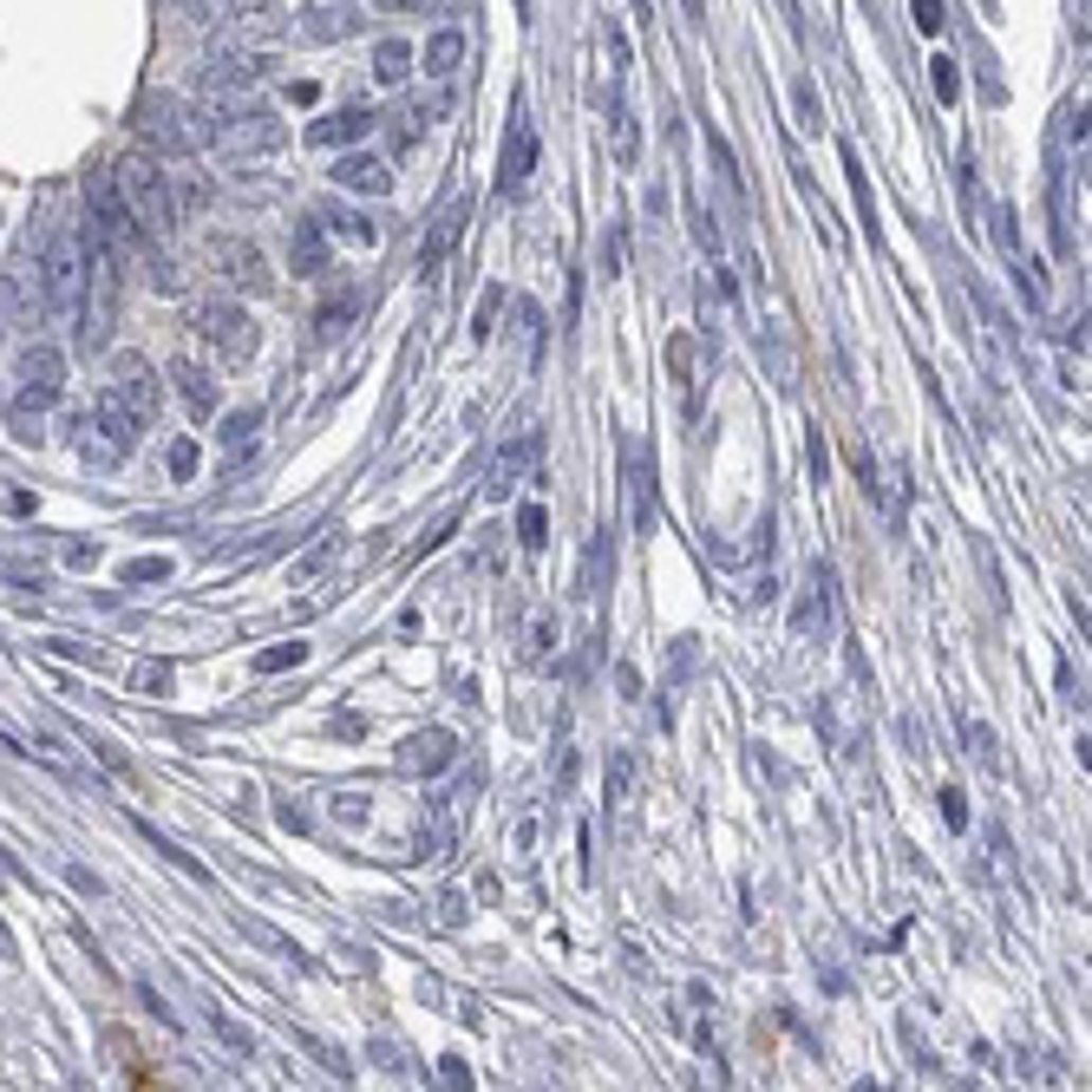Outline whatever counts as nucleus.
Segmentation results:
<instances>
[{
	"label": "nucleus",
	"instance_id": "nucleus-1",
	"mask_svg": "<svg viewBox=\"0 0 1092 1092\" xmlns=\"http://www.w3.org/2000/svg\"><path fill=\"white\" fill-rule=\"evenodd\" d=\"M33 288H40L47 315H79V301H86V255H79V230H72L66 216H53L40 249H33Z\"/></svg>",
	"mask_w": 1092,
	"mask_h": 1092
},
{
	"label": "nucleus",
	"instance_id": "nucleus-2",
	"mask_svg": "<svg viewBox=\"0 0 1092 1092\" xmlns=\"http://www.w3.org/2000/svg\"><path fill=\"white\" fill-rule=\"evenodd\" d=\"M111 191H119V203L131 210V222H138L144 243H171V230H177V197H171V177H164V164L150 158V150H131V158L111 171Z\"/></svg>",
	"mask_w": 1092,
	"mask_h": 1092
},
{
	"label": "nucleus",
	"instance_id": "nucleus-3",
	"mask_svg": "<svg viewBox=\"0 0 1092 1092\" xmlns=\"http://www.w3.org/2000/svg\"><path fill=\"white\" fill-rule=\"evenodd\" d=\"M72 432H79V451L92 465H125L131 451H138V419L111 399V393H99L92 399V412H79L72 419Z\"/></svg>",
	"mask_w": 1092,
	"mask_h": 1092
},
{
	"label": "nucleus",
	"instance_id": "nucleus-4",
	"mask_svg": "<svg viewBox=\"0 0 1092 1092\" xmlns=\"http://www.w3.org/2000/svg\"><path fill=\"white\" fill-rule=\"evenodd\" d=\"M197 334L222 360H236V366L255 354V321L236 308V301H203V308H197Z\"/></svg>",
	"mask_w": 1092,
	"mask_h": 1092
},
{
	"label": "nucleus",
	"instance_id": "nucleus-5",
	"mask_svg": "<svg viewBox=\"0 0 1092 1092\" xmlns=\"http://www.w3.org/2000/svg\"><path fill=\"white\" fill-rule=\"evenodd\" d=\"M531 171H537V125H531V111H511V125H504V150H498V191L504 197H517L523 183H531Z\"/></svg>",
	"mask_w": 1092,
	"mask_h": 1092
},
{
	"label": "nucleus",
	"instance_id": "nucleus-6",
	"mask_svg": "<svg viewBox=\"0 0 1092 1092\" xmlns=\"http://www.w3.org/2000/svg\"><path fill=\"white\" fill-rule=\"evenodd\" d=\"M66 393V360H59V347H33V354H20V412H47L53 399Z\"/></svg>",
	"mask_w": 1092,
	"mask_h": 1092
},
{
	"label": "nucleus",
	"instance_id": "nucleus-7",
	"mask_svg": "<svg viewBox=\"0 0 1092 1092\" xmlns=\"http://www.w3.org/2000/svg\"><path fill=\"white\" fill-rule=\"evenodd\" d=\"M537 465H543V432L531 426V432H517V438L498 451V459H491V484H484V498H504V491H517V484L531 478Z\"/></svg>",
	"mask_w": 1092,
	"mask_h": 1092
},
{
	"label": "nucleus",
	"instance_id": "nucleus-8",
	"mask_svg": "<svg viewBox=\"0 0 1092 1092\" xmlns=\"http://www.w3.org/2000/svg\"><path fill=\"white\" fill-rule=\"evenodd\" d=\"M105 393H111V399H119V406L131 412V419H138V432H144L150 419H158V373H150L144 360H119V380H111Z\"/></svg>",
	"mask_w": 1092,
	"mask_h": 1092
},
{
	"label": "nucleus",
	"instance_id": "nucleus-9",
	"mask_svg": "<svg viewBox=\"0 0 1092 1092\" xmlns=\"http://www.w3.org/2000/svg\"><path fill=\"white\" fill-rule=\"evenodd\" d=\"M222 144L243 150V158H255V150H282V144H288V131H282V119H275L269 105H249L236 125H222Z\"/></svg>",
	"mask_w": 1092,
	"mask_h": 1092
},
{
	"label": "nucleus",
	"instance_id": "nucleus-10",
	"mask_svg": "<svg viewBox=\"0 0 1092 1092\" xmlns=\"http://www.w3.org/2000/svg\"><path fill=\"white\" fill-rule=\"evenodd\" d=\"M327 262H334V243H327V230L315 222V210L294 222V236H288V269L294 275H327Z\"/></svg>",
	"mask_w": 1092,
	"mask_h": 1092
},
{
	"label": "nucleus",
	"instance_id": "nucleus-11",
	"mask_svg": "<svg viewBox=\"0 0 1092 1092\" xmlns=\"http://www.w3.org/2000/svg\"><path fill=\"white\" fill-rule=\"evenodd\" d=\"M451 752H459V739H451L445 727H426V733H412L406 746H399V772H445L451 766Z\"/></svg>",
	"mask_w": 1092,
	"mask_h": 1092
},
{
	"label": "nucleus",
	"instance_id": "nucleus-12",
	"mask_svg": "<svg viewBox=\"0 0 1092 1092\" xmlns=\"http://www.w3.org/2000/svg\"><path fill=\"white\" fill-rule=\"evenodd\" d=\"M334 183H341V191H360V197H387L393 171H387V158H373V150H347V158L334 164Z\"/></svg>",
	"mask_w": 1092,
	"mask_h": 1092
},
{
	"label": "nucleus",
	"instance_id": "nucleus-13",
	"mask_svg": "<svg viewBox=\"0 0 1092 1092\" xmlns=\"http://www.w3.org/2000/svg\"><path fill=\"white\" fill-rule=\"evenodd\" d=\"M366 131H373V111H366V105H341V111H327V119L308 125V144L341 150V144H354V138H366Z\"/></svg>",
	"mask_w": 1092,
	"mask_h": 1092
},
{
	"label": "nucleus",
	"instance_id": "nucleus-14",
	"mask_svg": "<svg viewBox=\"0 0 1092 1092\" xmlns=\"http://www.w3.org/2000/svg\"><path fill=\"white\" fill-rule=\"evenodd\" d=\"M459 230H465V203H451L432 230H426V249H419V282H438V269H445V255H451V243H459Z\"/></svg>",
	"mask_w": 1092,
	"mask_h": 1092
},
{
	"label": "nucleus",
	"instance_id": "nucleus-15",
	"mask_svg": "<svg viewBox=\"0 0 1092 1092\" xmlns=\"http://www.w3.org/2000/svg\"><path fill=\"white\" fill-rule=\"evenodd\" d=\"M824 589H831V570H824V562H811V583H805L799 609H792V628H799V634H818L824 622H831V595H824Z\"/></svg>",
	"mask_w": 1092,
	"mask_h": 1092
},
{
	"label": "nucleus",
	"instance_id": "nucleus-16",
	"mask_svg": "<svg viewBox=\"0 0 1092 1092\" xmlns=\"http://www.w3.org/2000/svg\"><path fill=\"white\" fill-rule=\"evenodd\" d=\"M667 366L681 380V412L700 419V373H694V334H667Z\"/></svg>",
	"mask_w": 1092,
	"mask_h": 1092
},
{
	"label": "nucleus",
	"instance_id": "nucleus-17",
	"mask_svg": "<svg viewBox=\"0 0 1092 1092\" xmlns=\"http://www.w3.org/2000/svg\"><path fill=\"white\" fill-rule=\"evenodd\" d=\"M144 131H150V144H164V150H191V125H183V105H177V99H158V105H150Z\"/></svg>",
	"mask_w": 1092,
	"mask_h": 1092
},
{
	"label": "nucleus",
	"instance_id": "nucleus-18",
	"mask_svg": "<svg viewBox=\"0 0 1092 1092\" xmlns=\"http://www.w3.org/2000/svg\"><path fill=\"white\" fill-rule=\"evenodd\" d=\"M177 393H183V406H191V419H216V380L203 366L177 360Z\"/></svg>",
	"mask_w": 1092,
	"mask_h": 1092
},
{
	"label": "nucleus",
	"instance_id": "nucleus-19",
	"mask_svg": "<svg viewBox=\"0 0 1092 1092\" xmlns=\"http://www.w3.org/2000/svg\"><path fill=\"white\" fill-rule=\"evenodd\" d=\"M360 315V288H334L327 301H321V315H315V327H321V341H341L347 334V321Z\"/></svg>",
	"mask_w": 1092,
	"mask_h": 1092
},
{
	"label": "nucleus",
	"instance_id": "nucleus-20",
	"mask_svg": "<svg viewBox=\"0 0 1092 1092\" xmlns=\"http://www.w3.org/2000/svg\"><path fill=\"white\" fill-rule=\"evenodd\" d=\"M131 831H138V838H144V844H150V851H164V857H171V863H177V871H191V877H197V883H203V877H210V871H203V863H197V857H191V851H183V844H177V838H164V831H158V824H150V818H138V811H131Z\"/></svg>",
	"mask_w": 1092,
	"mask_h": 1092
},
{
	"label": "nucleus",
	"instance_id": "nucleus-21",
	"mask_svg": "<svg viewBox=\"0 0 1092 1092\" xmlns=\"http://www.w3.org/2000/svg\"><path fill=\"white\" fill-rule=\"evenodd\" d=\"M445 838H459V818H451V799H432L426 831H419V851H412V857H438V851H445Z\"/></svg>",
	"mask_w": 1092,
	"mask_h": 1092
},
{
	"label": "nucleus",
	"instance_id": "nucleus-22",
	"mask_svg": "<svg viewBox=\"0 0 1092 1092\" xmlns=\"http://www.w3.org/2000/svg\"><path fill=\"white\" fill-rule=\"evenodd\" d=\"M459 59H465V40H459V33H432V40H426V79H451V72H459Z\"/></svg>",
	"mask_w": 1092,
	"mask_h": 1092
},
{
	"label": "nucleus",
	"instance_id": "nucleus-23",
	"mask_svg": "<svg viewBox=\"0 0 1092 1092\" xmlns=\"http://www.w3.org/2000/svg\"><path fill=\"white\" fill-rule=\"evenodd\" d=\"M255 432H262V406L230 412V419H222V451H230V459H243V451L255 445Z\"/></svg>",
	"mask_w": 1092,
	"mask_h": 1092
},
{
	"label": "nucleus",
	"instance_id": "nucleus-24",
	"mask_svg": "<svg viewBox=\"0 0 1092 1092\" xmlns=\"http://www.w3.org/2000/svg\"><path fill=\"white\" fill-rule=\"evenodd\" d=\"M438 119V99H426V105H406L399 111V119H393V150H412V144H419V131Z\"/></svg>",
	"mask_w": 1092,
	"mask_h": 1092
},
{
	"label": "nucleus",
	"instance_id": "nucleus-25",
	"mask_svg": "<svg viewBox=\"0 0 1092 1092\" xmlns=\"http://www.w3.org/2000/svg\"><path fill=\"white\" fill-rule=\"evenodd\" d=\"M602 570H609V531H595L589 537V550H583V583H576V595H602Z\"/></svg>",
	"mask_w": 1092,
	"mask_h": 1092
},
{
	"label": "nucleus",
	"instance_id": "nucleus-26",
	"mask_svg": "<svg viewBox=\"0 0 1092 1092\" xmlns=\"http://www.w3.org/2000/svg\"><path fill=\"white\" fill-rule=\"evenodd\" d=\"M315 222L321 230H341V236H354V243H380V230L360 216V210H315Z\"/></svg>",
	"mask_w": 1092,
	"mask_h": 1092
},
{
	"label": "nucleus",
	"instance_id": "nucleus-27",
	"mask_svg": "<svg viewBox=\"0 0 1092 1092\" xmlns=\"http://www.w3.org/2000/svg\"><path fill=\"white\" fill-rule=\"evenodd\" d=\"M406 66H412V47H406V40H380V53H373V79L399 86V79H406Z\"/></svg>",
	"mask_w": 1092,
	"mask_h": 1092
},
{
	"label": "nucleus",
	"instance_id": "nucleus-28",
	"mask_svg": "<svg viewBox=\"0 0 1092 1092\" xmlns=\"http://www.w3.org/2000/svg\"><path fill=\"white\" fill-rule=\"evenodd\" d=\"M517 543L531 550V556H543V543H550V517H543V504H523V511H517Z\"/></svg>",
	"mask_w": 1092,
	"mask_h": 1092
},
{
	"label": "nucleus",
	"instance_id": "nucleus-29",
	"mask_svg": "<svg viewBox=\"0 0 1092 1092\" xmlns=\"http://www.w3.org/2000/svg\"><path fill=\"white\" fill-rule=\"evenodd\" d=\"M634 531H655V471H648V459H634Z\"/></svg>",
	"mask_w": 1092,
	"mask_h": 1092
},
{
	"label": "nucleus",
	"instance_id": "nucleus-30",
	"mask_svg": "<svg viewBox=\"0 0 1092 1092\" xmlns=\"http://www.w3.org/2000/svg\"><path fill=\"white\" fill-rule=\"evenodd\" d=\"M301 661H308V642H275V648L255 655V674H288V667H301Z\"/></svg>",
	"mask_w": 1092,
	"mask_h": 1092
},
{
	"label": "nucleus",
	"instance_id": "nucleus-31",
	"mask_svg": "<svg viewBox=\"0 0 1092 1092\" xmlns=\"http://www.w3.org/2000/svg\"><path fill=\"white\" fill-rule=\"evenodd\" d=\"M642 158V125H634V111L615 105V164H634Z\"/></svg>",
	"mask_w": 1092,
	"mask_h": 1092
},
{
	"label": "nucleus",
	"instance_id": "nucleus-32",
	"mask_svg": "<svg viewBox=\"0 0 1092 1092\" xmlns=\"http://www.w3.org/2000/svg\"><path fill=\"white\" fill-rule=\"evenodd\" d=\"M203 1021H210V1034H216L222 1046H230V1053H255L249 1027H236V1021H230V1014H222V1007H203Z\"/></svg>",
	"mask_w": 1092,
	"mask_h": 1092
},
{
	"label": "nucleus",
	"instance_id": "nucleus-33",
	"mask_svg": "<svg viewBox=\"0 0 1092 1092\" xmlns=\"http://www.w3.org/2000/svg\"><path fill=\"white\" fill-rule=\"evenodd\" d=\"M595 269H602V275H622V269H628V236H622V222H609V236H602V249H595Z\"/></svg>",
	"mask_w": 1092,
	"mask_h": 1092
},
{
	"label": "nucleus",
	"instance_id": "nucleus-34",
	"mask_svg": "<svg viewBox=\"0 0 1092 1092\" xmlns=\"http://www.w3.org/2000/svg\"><path fill=\"white\" fill-rule=\"evenodd\" d=\"M171 570H177L171 556H131V562H125V589H138V583H164Z\"/></svg>",
	"mask_w": 1092,
	"mask_h": 1092
},
{
	"label": "nucleus",
	"instance_id": "nucleus-35",
	"mask_svg": "<svg viewBox=\"0 0 1092 1092\" xmlns=\"http://www.w3.org/2000/svg\"><path fill=\"white\" fill-rule=\"evenodd\" d=\"M334 550H341V537H334V531H327V537H321V543H315L308 556H301V562H294V583H315V576L327 570V562H334Z\"/></svg>",
	"mask_w": 1092,
	"mask_h": 1092
},
{
	"label": "nucleus",
	"instance_id": "nucleus-36",
	"mask_svg": "<svg viewBox=\"0 0 1092 1092\" xmlns=\"http://www.w3.org/2000/svg\"><path fill=\"white\" fill-rule=\"evenodd\" d=\"M792 111H799V125H805V131H818V125H824V99H818V86H811V79H799V86H792Z\"/></svg>",
	"mask_w": 1092,
	"mask_h": 1092
},
{
	"label": "nucleus",
	"instance_id": "nucleus-37",
	"mask_svg": "<svg viewBox=\"0 0 1092 1092\" xmlns=\"http://www.w3.org/2000/svg\"><path fill=\"white\" fill-rule=\"evenodd\" d=\"M498 308H504V288L491 282V288L478 294V315H471V334H478V341H491V327H498Z\"/></svg>",
	"mask_w": 1092,
	"mask_h": 1092
},
{
	"label": "nucleus",
	"instance_id": "nucleus-38",
	"mask_svg": "<svg viewBox=\"0 0 1092 1092\" xmlns=\"http://www.w3.org/2000/svg\"><path fill=\"white\" fill-rule=\"evenodd\" d=\"M294 1046H308V1053H315V1060H321L334 1079H347V1053H341V1046H327L321 1034H294Z\"/></svg>",
	"mask_w": 1092,
	"mask_h": 1092
},
{
	"label": "nucleus",
	"instance_id": "nucleus-39",
	"mask_svg": "<svg viewBox=\"0 0 1092 1092\" xmlns=\"http://www.w3.org/2000/svg\"><path fill=\"white\" fill-rule=\"evenodd\" d=\"M706 150H713V171H720V183L739 197V164H733V144H727L720 131H706Z\"/></svg>",
	"mask_w": 1092,
	"mask_h": 1092
},
{
	"label": "nucleus",
	"instance_id": "nucleus-40",
	"mask_svg": "<svg viewBox=\"0 0 1092 1092\" xmlns=\"http://www.w3.org/2000/svg\"><path fill=\"white\" fill-rule=\"evenodd\" d=\"M929 79H935V99H943V105H955V99H962V72H955V59H929Z\"/></svg>",
	"mask_w": 1092,
	"mask_h": 1092
},
{
	"label": "nucleus",
	"instance_id": "nucleus-41",
	"mask_svg": "<svg viewBox=\"0 0 1092 1092\" xmlns=\"http://www.w3.org/2000/svg\"><path fill=\"white\" fill-rule=\"evenodd\" d=\"M236 923H243V935H255V943H262V949H275V955H301V949L288 943V935H282V929H269V923H255V916H236Z\"/></svg>",
	"mask_w": 1092,
	"mask_h": 1092
},
{
	"label": "nucleus",
	"instance_id": "nucleus-42",
	"mask_svg": "<svg viewBox=\"0 0 1092 1092\" xmlns=\"http://www.w3.org/2000/svg\"><path fill=\"white\" fill-rule=\"evenodd\" d=\"M910 20H916V33H943L949 7H943V0H916V7H910Z\"/></svg>",
	"mask_w": 1092,
	"mask_h": 1092
},
{
	"label": "nucleus",
	"instance_id": "nucleus-43",
	"mask_svg": "<svg viewBox=\"0 0 1092 1092\" xmlns=\"http://www.w3.org/2000/svg\"><path fill=\"white\" fill-rule=\"evenodd\" d=\"M86 746L99 752V766H105V772H119V778H131V759H125V752H119V746H111V739H99V733H92Z\"/></svg>",
	"mask_w": 1092,
	"mask_h": 1092
},
{
	"label": "nucleus",
	"instance_id": "nucleus-44",
	"mask_svg": "<svg viewBox=\"0 0 1092 1092\" xmlns=\"http://www.w3.org/2000/svg\"><path fill=\"white\" fill-rule=\"evenodd\" d=\"M438 1086H445V1092H471V1067L445 1053V1060H438Z\"/></svg>",
	"mask_w": 1092,
	"mask_h": 1092
},
{
	"label": "nucleus",
	"instance_id": "nucleus-45",
	"mask_svg": "<svg viewBox=\"0 0 1092 1092\" xmlns=\"http://www.w3.org/2000/svg\"><path fill=\"white\" fill-rule=\"evenodd\" d=\"M171 478H183V484L197 478V445H191V438H177V445H171Z\"/></svg>",
	"mask_w": 1092,
	"mask_h": 1092
},
{
	"label": "nucleus",
	"instance_id": "nucleus-46",
	"mask_svg": "<svg viewBox=\"0 0 1092 1092\" xmlns=\"http://www.w3.org/2000/svg\"><path fill=\"white\" fill-rule=\"evenodd\" d=\"M943 824H949V831H968V799L955 792V785H943Z\"/></svg>",
	"mask_w": 1092,
	"mask_h": 1092
},
{
	"label": "nucleus",
	"instance_id": "nucleus-47",
	"mask_svg": "<svg viewBox=\"0 0 1092 1092\" xmlns=\"http://www.w3.org/2000/svg\"><path fill=\"white\" fill-rule=\"evenodd\" d=\"M550 648H556V622L537 615V622H531V661H550Z\"/></svg>",
	"mask_w": 1092,
	"mask_h": 1092
},
{
	"label": "nucleus",
	"instance_id": "nucleus-48",
	"mask_svg": "<svg viewBox=\"0 0 1092 1092\" xmlns=\"http://www.w3.org/2000/svg\"><path fill=\"white\" fill-rule=\"evenodd\" d=\"M230 269H243V282H249V288L269 282V275H262V255H255V249H230Z\"/></svg>",
	"mask_w": 1092,
	"mask_h": 1092
},
{
	"label": "nucleus",
	"instance_id": "nucleus-49",
	"mask_svg": "<svg viewBox=\"0 0 1092 1092\" xmlns=\"http://www.w3.org/2000/svg\"><path fill=\"white\" fill-rule=\"evenodd\" d=\"M138 687H144V694H164V687H171V667H164V661H144V667H138Z\"/></svg>",
	"mask_w": 1092,
	"mask_h": 1092
},
{
	"label": "nucleus",
	"instance_id": "nucleus-50",
	"mask_svg": "<svg viewBox=\"0 0 1092 1092\" xmlns=\"http://www.w3.org/2000/svg\"><path fill=\"white\" fill-rule=\"evenodd\" d=\"M465 916H471V910H465V896H459V890H445V896H438V923H445V929H459Z\"/></svg>",
	"mask_w": 1092,
	"mask_h": 1092
},
{
	"label": "nucleus",
	"instance_id": "nucleus-51",
	"mask_svg": "<svg viewBox=\"0 0 1092 1092\" xmlns=\"http://www.w3.org/2000/svg\"><path fill=\"white\" fill-rule=\"evenodd\" d=\"M851 465H857V478H863V491L877 498V459H871V451H863V445H851Z\"/></svg>",
	"mask_w": 1092,
	"mask_h": 1092
},
{
	"label": "nucleus",
	"instance_id": "nucleus-52",
	"mask_svg": "<svg viewBox=\"0 0 1092 1092\" xmlns=\"http://www.w3.org/2000/svg\"><path fill=\"white\" fill-rule=\"evenodd\" d=\"M334 818H341V824H360V818H366V799H360V792H341V799H334Z\"/></svg>",
	"mask_w": 1092,
	"mask_h": 1092
},
{
	"label": "nucleus",
	"instance_id": "nucleus-53",
	"mask_svg": "<svg viewBox=\"0 0 1092 1092\" xmlns=\"http://www.w3.org/2000/svg\"><path fill=\"white\" fill-rule=\"evenodd\" d=\"M805 451H811V478L824 484V471H831V451H824V432H818V426H811V445H805Z\"/></svg>",
	"mask_w": 1092,
	"mask_h": 1092
},
{
	"label": "nucleus",
	"instance_id": "nucleus-54",
	"mask_svg": "<svg viewBox=\"0 0 1092 1092\" xmlns=\"http://www.w3.org/2000/svg\"><path fill=\"white\" fill-rule=\"evenodd\" d=\"M995 222H1001V230H995V236H1001V249H1007V255H1021V230H1014V210H995Z\"/></svg>",
	"mask_w": 1092,
	"mask_h": 1092
},
{
	"label": "nucleus",
	"instance_id": "nucleus-55",
	"mask_svg": "<svg viewBox=\"0 0 1092 1092\" xmlns=\"http://www.w3.org/2000/svg\"><path fill=\"white\" fill-rule=\"evenodd\" d=\"M628 772H634V759H628V752H615V766H609V799L628 792Z\"/></svg>",
	"mask_w": 1092,
	"mask_h": 1092
},
{
	"label": "nucleus",
	"instance_id": "nucleus-56",
	"mask_svg": "<svg viewBox=\"0 0 1092 1092\" xmlns=\"http://www.w3.org/2000/svg\"><path fill=\"white\" fill-rule=\"evenodd\" d=\"M138 1001H144L150 1014H158V1021H164V1027H177V1007H164V995H158V988H138Z\"/></svg>",
	"mask_w": 1092,
	"mask_h": 1092
},
{
	"label": "nucleus",
	"instance_id": "nucleus-57",
	"mask_svg": "<svg viewBox=\"0 0 1092 1092\" xmlns=\"http://www.w3.org/2000/svg\"><path fill=\"white\" fill-rule=\"evenodd\" d=\"M66 562H72V570H92V562H99V543H72Z\"/></svg>",
	"mask_w": 1092,
	"mask_h": 1092
},
{
	"label": "nucleus",
	"instance_id": "nucleus-58",
	"mask_svg": "<svg viewBox=\"0 0 1092 1092\" xmlns=\"http://www.w3.org/2000/svg\"><path fill=\"white\" fill-rule=\"evenodd\" d=\"M315 99H321L315 79H294V86H288V105H315Z\"/></svg>",
	"mask_w": 1092,
	"mask_h": 1092
},
{
	"label": "nucleus",
	"instance_id": "nucleus-59",
	"mask_svg": "<svg viewBox=\"0 0 1092 1092\" xmlns=\"http://www.w3.org/2000/svg\"><path fill=\"white\" fill-rule=\"evenodd\" d=\"M968 739H974V752H982V759L995 766V733H988V727H968Z\"/></svg>",
	"mask_w": 1092,
	"mask_h": 1092
},
{
	"label": "nucleus",
	"instance_id": "nucleus-60",
	"mask_svg": "<svg viewBox=\"0 0 1092 1092\" xmlns=\"http://www.w3.org/2000/svg\"><path fill=\"white\" fill-rule=\"evenodd\" d=\"M615 687H622V694H642V674H634V667L622 661V667H615Z\"/></svg>",
	"mask_w": 1092,
	"mask_h": 1092
},
{
	"label": "nucleus",
	"instance_id": "nucleus-61",
	"mask_svg": "<svg viewBox=\"0 0 1092 1092\" xmlns=\"http://www.w3.org/2000/svg\"><path fill=\"white\" fill-rule=\"evenodd\" d=\"M857 1092H883V1086H877V1079H863V1086H857Z\"/></svg>",
	"mask_w": 1092,
	"mask_h": 1092
}]
</instances>
